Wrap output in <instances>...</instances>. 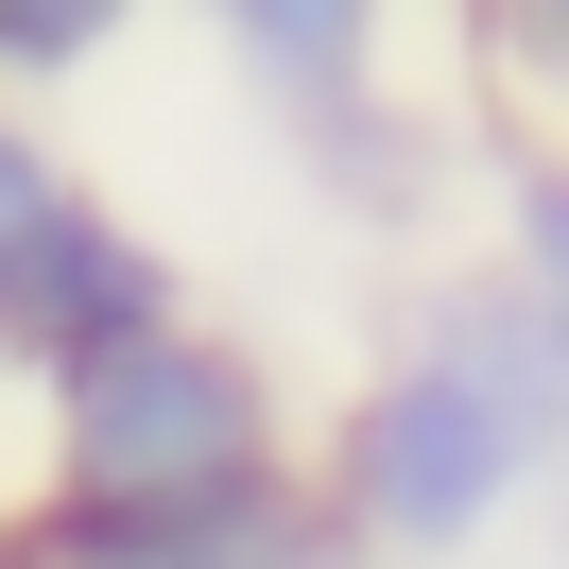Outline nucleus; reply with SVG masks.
Wrapping results in <instances>:
<instances>
[{
  "mask_svg": "<svg viewBox=\"0 0 569 569\" xmlns=\"http://www.w3.org/2000/svg\"><path fill=\"white\" fill-rule=\"evenodd\" d=\"M259 483V380L173 328L70 362V535H190Z\"/></svg>",
  "mask_w": 569,
  "mask_h": 569,
  "instance_id": "f257e3e1",
  "label": "nucleus"
},
{
  "mask_svg": "<svg viewBox=\"0 0 569 569\" xmlns=\"http://www.w3.org/2000/svg\"><path fill=\"white\" fill-rule=\"evenodd\" d=\"M552 397H569V362L535 328H449V362H415L346 449L362 518L380 535H483L500 483L535 466V431H552Z\"/></svg>",
  "mask_w": 569,
  "mask_h": 569,
  "instance_id": "f03ea898",
  "label": "nucleus"
},
{
  "mask_svg": "<svg viewBox=\"0 0 569 569\" xmlns=\"http://www.w3.org/2000/svg\"><path fill=\"white\" fill-rule=\"evenodd\" d=\"M0 311H18V328H36V346H139V328H156V259L139 242H104V224H52V242L36 259H18V293H0Z\"/></svg>",
  "mask_w": 569,
  "mask_h": 569,
  "instance_id": "7ed1b4c3",
  "label": "nucleus"
},
{
  "mask_svg": "<svg viewBox=\"0 0 569 569\" xmlns=\"http://www.w3.org/2000/svg\"><path fill=\"white\" fill-rule=\"evenodd\" d=\"M70 569H293V552L224 500V518H190V535H70Z\"/></svg>",
  "mask_w": 569,
  "mask_h": 569,
  "instance_id": "20e7f679",
  "label": "nucleus"
},
{
  "mask_svg": "<svg viewBox=\"0 0 569 569\" xmlns=\"http://www.w3.org/2000/svg\"><path fill=\"white\" fill-rule=\"evenodd\" d=\"M277 70H346V36H362V0H224Z\"/></svg>",
  "mask_w": 569,
  "mask_h": 569,
  "instance_id": "39448f33",
  "label": "nucleus"
},
{
  "mask_svg": "<svg viewBox=\"0 0 569 569\" xmlns=\"http://www.w3.org/2000/svg\"><path fill=\"white\" fill-rule=\"evenodd\" d=\"M104 36H121V0H0V52H36V70H70Z\"/></svg>",
  "mask_w": 569,
  "mask_h": 569,
  "instance_id": "423d86ee",
  "label": "nucleus"
},
{
  "mask_svg": "<svg viewBox=\"0 0 569 569\" xmlns=\"http://www.w3.org/2000/svg\"><path fill=\"white\" fill-rule=\"evenodd\" d=\"M52 224H70V190H52V173H36V156L0 139V293H18V259H36V242H52Z\"/></svg>",
  "mask_w": 569,
  "mask_h": 569,
  "instance_id": "0eeeda50",
  "label": "nucleus"
},
{
  "mask_svg": "<svg viewBox=\"0 0 569 569\" xmlns=\"http://www.w3.org/2000/svg\"><path fill=\"white\" fill-rule=\"evenodd\" d=\"M518 224H535V277L569 293V173H535V190H518Z\"/></svg>",
  "mask_w": 569,
  "mask_h": 569,
  "instance_id": "6e6552de",
  "label": "nucleus"
}]
</instances>
